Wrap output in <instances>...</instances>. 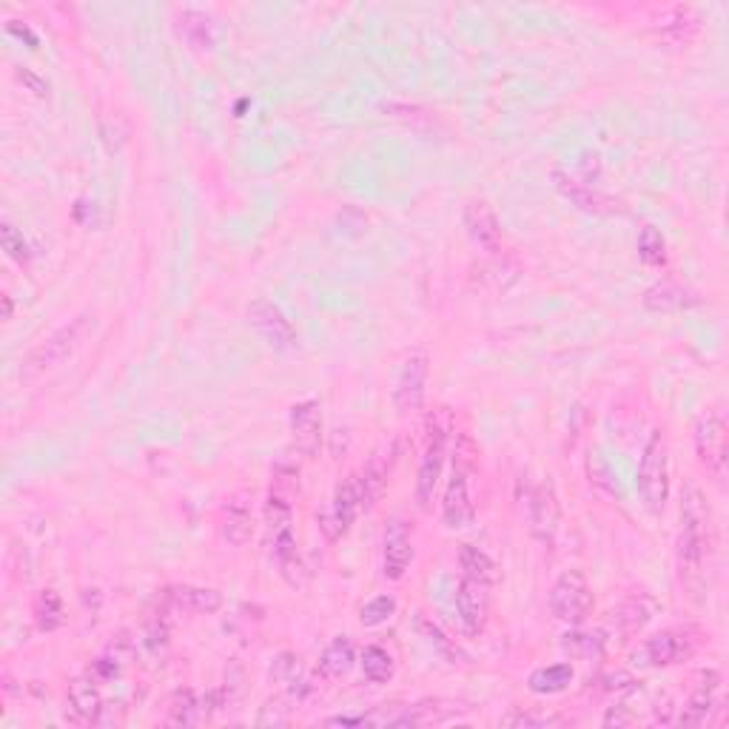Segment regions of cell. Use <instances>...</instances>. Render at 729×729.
Segmentation results:
<instances>
[{
  "label": "cell",
  "mask_w": 729,
  "mask_h": 729,
  "mask_svg": "<svg viewBox=\"0 0 729 729\" xmlns=\"http://www.w3.org/2000/svg\"><path fill=\"white\" fill-rule=\"evenodd\" d=\"M638 257L650 268H664L667 265V243L655 225H644L638 234Z\"/></svg>",
  "instance_id": "obj_32"
},
{
  "label": "cell",
  "mask_w": 729,
  "mask_h": 729,
  "mask_svg": "<svg viewBox=\"0 0 729 729\" xmlns=\"http://www.w3.org/2000/svg\"><path fill=\"white\" fill-rule=\"evenodd\" d=\"M456 561H459V570L465 579L479 581V584H493L499 579V570H496V561L487 556L485 550L473 547V544H462L459 553H456Z\"/></svg>",
  "instance_id": "obj_28"
},
{
  "label": "cell",
  "mask_w": 729,
  "mask_h": 729,
  "mask_svg": "<svg viewBox=\"0 0 729 729\" xmlns=\"http://www.w3.org/2000/svg\"><path fill=\"white\" fill-rule=\"evenodd\" d=\"M177 29L186 38V43L197 52H211L214 49V20L200 9H186L177 18Z\"/></svg>",
  "instance_id": "obj_25"
},
{
  "label": "cell",
  "mask_w": 729,
  "mask_h": 729,
  "mask_svg": "<svg viewBox=\"0 0 729 729\" xmlns=\"http://www.w3.org/2000/svg\"><path fill=\"white\" fill-rule=\"evenodd\" d=\"M413 561V542L408 536V527L402 522H391L385 530V542H382V573L385 579L399 581Z\"/></svg>",
  "instance_id": "obj_16"
},
{
  "label": "cell",
  "mask_w": 729,
  "mask_h": 729,
  "mask_svg": "<svg viewBox=\"0 0 729 729\" xmlns=\"http://www.w3.org/2000/svg\"><path fill=\"white\" fill-rule=\"evenodd\" d=\"M692 653H695V638L687 630H664V633L644 641V647H641L644 661L641 664L675 667V664H684L687 658H692Z\"/></svg>",
  "instance_id": "obj_11"
},
{
  "label": "cell",
  "mask_w": 729,
  "mask_h": 729,
  "mask_svg": "<svg viewBox=\"0 0 729 729\" xmlns=\"http://www.w3.org/2000/svg\"><path fill=\"white\" fill-rule=\"evenodd\" d=\"M359 510H365L362 482H359V473H351V476H345L337 485L331 505L319 513V530L325 533L328 542H337V539H342L351 530V524L356 522Z\"/></svg>",
  "instance_id": "obj_5"
},
{
  "label": "cell",
  "mask_w": 729,
  "mask_h": 729,
  "mask_svg": "<svg viewBox=\"0 0 729 729\" xmlns=\"http://www.w3.org/2000/svg\"><path fill=\"white\" fill-rule=\"evenodd\" d=\"M553 180H556V186H559L576 206L584 208V211H590V214H616V211H621L616 200L604 197V194H599L596 188H590L587 183H579V180L567 177L564 171H556Z\"/></svg>",
  "instance_id": "obj_21"
},
{
  "label": "cell",
  "mask_w": 729,
  "mask_h": 729,
  "mask_svg": "<svg viewBox=\"0 0 729 729\" xmlns=\"http://www.w3.org/2000/svg\"><path fill=\"white\" fill-rule=\"evenodd\" d=\"M527 522H530V533L539 542L550 544L556 539V530H559L561 522V507L556 487H553L550 479H544V482H539L530 490V496H527Z\"/></svg>",
  "instance_id": "obj_9"
},
{
  "label": "cell",
  "mask_w": 729,
  "mask_h": 729,
  "mask_svg": "<svg viewBox=\"0 0 729 729\" xmlns=\"http://www.w3.org/2000/svg\"><path fill=\"white\" fill-rule=\"evenodd\" d=\"M593 590L581 570H564L550 590V610L564 624H584L593 613Z\"/></svg>",
  "instance_id": "obj_4"
},
{
  "label": "cell",
  "mask_w": 729,
  "mask_h": 729,
  "mask_svg": "<svg viewBox=\"0 0 729 729\" xmlns=\"http://www.w3.org/2000/svg\"><path fill=\"white\" fill-rule=\"evenodd\" d=\"M89 325H92V319L77 317L72 319L69 325L57 328L52 337L43 339L38 348L29 351V356L23 359V365H20V379H23V382H32V379H38V376L60 368L66 359H72L77 348H80V342H83L86 334H89Z\"/></svg>",
  "instance_id": "obj_2"
},
{
  "label": "cell",
  "mask_w": 729,
  "mask_h": 729,
  "mask_svg": "<svg viewBox=\"0 0 729 729\" xmlns=\"http://www.w3.org/2000/svg\"><path fill=\"white\" fill-rule=\"evenodd\" d=\"M655 613H658V601L653 596H633V599L624 601L613 616H616V624L621 627V633L624 636H633V633L644 630L653 621Z\"/></svg>",
  "instance_id": "obj_27"
},
{
  "label": "cell",
  "mask_w": 729,
  "mask_h": 729,
  "mask_svg": "<svg viewBox=\"0 0 729 729\" xmlns=\"http://www.w3.org/2000/svg\"><path fill=\"white\" fill-rule=\"evenodd\" d=\"M0 245H3V251L12 257L15 262H29L32 260V251H29V243L23 240V234H20L15 225L3 223L0 225Z\"/></svg>",
  "instance_id": "obj_38"
},
{
  "label": "cell",
  "mask_w": 729,
  "mask_h": 729,
  "mask_svg": "<svg viewBox=\"0 0 729 729\" xmlns=\"http://www.w3.org/2000/svg\"><path fill=\"white\" fill-rule=\"evenodd\" d=\"M393 616H396V599L393 596H376L359 610V621L365 627H379V624L391 621Z\"/></svg>",
  "instance_id": "obj_36"
},
{
  "label": "cell",
  "mask_w": 729,
  "mask_h": 729,
  "mask_svg": "<svg viewBox=\"0 0 729 729\" xmlns=\"http://www.w3.org/2000/svg\"><path fill=\"white\" fill-rule=\"evenodd\" d=\"M328 727H371L376 724L374 718H365V715H359V718H351V715H337V718H328L325 721Z\"/></svg>",
  "instance_id": "obj_42"
},
{
  "label": "cell",
  "mask_w": 729,
  "mask_h": 729,
  "mask_svg": "<svg viewBox=\"0 0 729 729\" xmlns=\"http://www.w3.org/2000/svg\"><path fill=\"white\" fill-rule=\"evenodd\" d=\"M445 445H448V433L445 428L433 425L428 433V445L419 462V473H416V502L422 510H430L433 493L442 479V468H445Z\"/></svg>",
  "instance_id": "obj_10"
},
{
  "label": "cell",
  "mask_w": 729,
  "mask_h": 729,
  "mask_svg": "<svg viewBox=\"0 0 729 729\" xmlns=\"http://www.w3.org/2000/svg\"><path fill=\"white\" fill-rule=\"evenodd\" d=\"M695 450L701 465L710 470L715 479H724L727 473V425L718 413H707L695 425Z\"/></svg>",
  "instance_id": "obj_8"
},
{
  "label": "cell",
  "mask_w": 729,
  "mask_h": 729,
  "mask_svg": "<svg viewBox=\"0 0 729 729\" xmlns=\"http://www.w3.org/2000/svg\"><path fill=\"white\" fill-rule=\"evenodd\" d=\"M271 542H274V559H277L282 579L291 587H302L305 584V564H302L300 550H297L294 530H285L280 536H274Z\"/></svg>",
  "instance_id": "obj_23"
},
{
  "label": "cell",
  "mask_w": 729,
  "mask_h": 729,
  "mask_svg": "<svg viewBox=\"0 0 729 729\" xmlns=\"http://www.w3.org/2000/svg\"><path fill=\"white\" fill-rule=\"evenodd\" d=\"M573 678H576V673H573L570 664H550V667L533 670L527 678V687L536 695H559L573 684Z\"/></svg>",
  "instance_id": "obj_29"
},
{
  "label": "cell",
  "mask_w": 729,
  "mask_h": 729,
  "mask_svg": "<svg viewBox=\"0 0 729 729\" xmlns=\"http://www.w3.org/2000/svg\"><path fill=\"white\" fill-rule=\"evenodd\" d=\"M428 374H430V356L428 351H411L405 354L399 374L393 382V405L402 416L416 413L425 402V391H428Z\"/></svg>",
  "instance_id": "obj_6"
},
{
  "label": "cell",
  "mask_w": 729,
  "mask_h": 729,
  "mask_svg": "<svg viewBox=\"0 0 729 729\" xmlns=\"http://www.w3.org/2000/svg\"><path fill=\"white\" fill-rule=\"evenodd\" d=\"M359 667H362V675L371 681V684H388L393 678V670H396V664H393V655L385 650V647H365L362 650V658H359Z\"/></svg>",
  "instance_id": "obj_30"
},
{
  "label": "cell",
  "mask_w": 729,
  "mask_h": 729,
  "mask_svg": "<svg viewBox=\"0 0 729 729\" xmlns=\"http://www.w3.org/2000/svg\"><path fill=\"white\" fill-rule=\"evenodd\" d=\"M35 618L40 630H55L63 624V601L55 590H43L35 599Z\"/></svg>",
  "instance_id": "obj_34"
},
{
  "label": "cell",
  "mask_w": 729,
  "mask_h": 729,
  "mask_svg": "<svg viewBox=\"0 0 729 729\" xmlns=\"http://www.w3.org/2000/svg\"><path fill=\"white\" fill-rule=\"evenodd\" d=\"M294 522V507L288 502V496L282 490H271L268 493V502H265V527H268V536H280L285 530H291Z\"/></svg>",
  "instance_id": "obj_31"
},
{
  "label": "cell",
  "mask_w": 729,
  "mask_h": 729,
  "mask_svg": "<svg viewBox=\"0 0 729 729\" xmlns=\"http://www.w3.org/2000/svg\"><path fill=\"white\" fill-rule=\"evenodd\" d=\"M356 650L354 641L348 636H337L319 655V673L325 678H345L354 670Z\"/></svg>",
  "instance_id": "obj_26"
},
{
  "label": "cell",
  "mask_w": 729,
  "mask_h": 729,
  "mask_svg": "<svg viewBox=\"0 0 729 729\" xmlns=\"http://www.w3.org/2000/svg\"><path fill=\"white\" fill-rule=\"evenodd\" d=\"M393 462H396V445H382L376 450L374 456L368 459L365 470L359 473V482H362V502L365 510L374 505L376 499L382 496V490L388 485V476H391Z\"/></svg>",
  "instance_id": "obj_19"
},
{
  "label": "cell",
  "mask_w": 729,
  "mask_h": 729,
  "mask_svg": "<svg viewBox=\"0 0 729 729\" xmlns=\"http://www.w3.org/2000/svg\"><path fill=\"white\" fill-rule=\"evenodd\" d=\"M248 325L262 337V342L274 351H291L297 348V331L291 319L285 317L280 305L268 300H257L248 308Z\"/></svg>",
  "instance_id": "obj_7"
},
{
  "label": "cell",
  "mask_w": 729,
  "mask_h": 729,
  "mask_svg": "<svg viewBox=\"0 0 729 729\" xmlns=\"http://www.w3.org/2000/svg\"><path fill=\"white\" fill-rule=\"evenodd\" d=\"M718 673L704 675V684L698 687V692L687 701V707L678 715V724L681 727H704L712 721V712L718 710Z\"/></svg>",
  "instance_id": "obj_20"
},
{
  "label": "cell",
  "mask_w": 729,
  "mask_h": 729,
  "mask_svg": "<svg viewBox=\"0 0 729 729\" xmlns=\"http://www.w3.org/2000/svg\"><path fill=\"white\" fill-rule=\"evenodd\" d=\"M288 710L291 707H285L282 698H271V701H265V707L257 715V724L260 727H285L291 721V712Z\"/></svg>",
  "instance_id": "obj_39"
},
{
  "label": "cell",
  "mask_w": 729,
  "mask_h": 729,
  "mask_svg": "<svg viewBox=\"0 0 729 729\" xmlns=\"http://www.w3.org/2000/svg\"><path fill=\"white\" fill-rule=\"evenodd\" d=\"M473 519H476V510L470 502L468 470L462 468V462H456L448 487H445V499H442V522L448 530H465L473 524Z\"/></svg>",
  "instance_id": "obj_12"
},
{
  "label": "cell",
  "mask_w": 729,
  "mask_h": 729,
  "mask_svg": "<svg viewBox=\"0 0 729 729\" xmlns=\"http://www.w3.org/2000/svg\"><path fill=\"white\" fill-rule=\"evenodd\" d=\"M254 530V519H251V493H237L231 496L223 507V519H220V536L231 547H243L251 539Z\"/></svg>",
  "instance_id": "obj_17"
},
{
  "label": "cell",
  "mask_w": 729,
  "mask_h": 729,
  "mask_svg": "<svg viewBox=\"0 0 729 729\" xmlns=\"http://www.w3.org/2000/svg\"><path fill=\"white\" fill-rule=\"evenodd\" d=\"M561 650L570 653L573 658H581V661H593L604 653V641L599 636H590V633H567L561 638Z\"/></svg>",
  "instance_id": "obj_33"
},
{
  "label": "cell",
  "mask_w": 729,
  "mask_h": 729,
  "mask_svg": "<svg viewBox=\"0 0 729 729\" xmlns=\"http://www.w3.org/2000/svg\"><path fill=\"white\" fill-rule=\"evenodd\" d=\"M100 137H103V146L112 151H120L123 149V143H126V129H123V123L120 120H103L100 123Z\"/></svg>",
  "instance_id": "obj_41"
},
{
  "label": "cell",
  "mask_w": 729,
  "mask_h": 729,
  "mask_svg": "<svg viewBox=\"0 0 729 729\" xmlns=\"http://www.w3.org/2000/svg\"><path fill=\"white\" fill-rule=\"evenodd\" d=\"M604 724L607 727H627V724H633V715H627V712H621V707H613V710L607 712V718H604Z\"/></svg>",
  "instance_id": "obj_44"
},
{
  "label": "cell",
  "mask_w": 729,
  "mask_h": 729,
  "mask_svg": "<svg viewBox=\"0 0 729 729\" xmlns=\"http://www.w3.org/2000/svg\"><path fill=\"white\" fill-rule=\"evenodd\" d=\"M69 704H72V712H75V718L80 724L100 721L103 698H100V690H97L94 678H75L69 684Z\"/></svg>",
  "instance_id": "obj_24"
},
{
  "label": "cell",
  "mask_w": 729,
  "mask_h": 729,
  "mask_svg": "<svg viewBox=\"0 0 729 729\" xmlns=\"http://www.w3.org/2000/svg\"><path fill=\"white\" fill-rule=\"evenodd\" d=\"M416 633L425 638L430 647H436V650L445 655V658H450V661H453V658H459V650L453 647V641H450V638L445 636V633H442V630H439V627H436L430 618L416 616ZM453 664H456V661H453Z\"/></svg>",
  "instance_id": "obj_35"
},
{
  "label": "cell",
  "mask_w": 729,
  "mask_h": 729,
  "mask_svg": "<svg viewBox=\"0 0 729 729\" xmlns=\"http://www.w3.org/2000/svg\"><path fill=\"white\" fill-rule=\"evenodd\" d=\"M288 422H291V433H294V445L302 456H308V459L317 456L319 445H322V405L317 399L297 402L288 413Z\"/></svg>",
  "instance_id": "obj_14"
},
{
  "label": "cell",
  "mask_w": 729,
  "mask_h": 729,
  "mask_svg": "<svg viewBox=\"0 0 729 729\" xmlns=\"http://www.w3.org/2000/svg\"><path fill=\"white\" fill-rule=\"evenodd\" d=\"M715 544V527H712V510L704 490L698 485H687L681 493V527H678V570L681 579H692L704 570V564L712 556Z\"/></svg>",
  "instance_id": "obj_1"
},
{
  "label": "cell",
  "mask_w": 729,
  "mask_h": 729,
  "mask_svg": "<svg viewBox=\"0 0 729 729\" xmlns=\"http://www.w3.org/2000/svg\"><path fill=\"white\" fill-rule=\"evenodd\" d=\"M169 599L183 613H203V616H211V613H217L223 607V596L217 590H211V587H194V584L171 587Z\"/></svg>",
  "instance_id": "obj_22"
},
{
  "label": "cell",
  "mask_w": 729,
  "mask_h": 729,
  "mask_svg": "<svg viewBox=\"0 0 729 729\" xmlns=\"http://www.w3.org/2000/svg\"><path fill=\"white\" fill-rule=\"evenodd\" d=\"M18 77L23 80V83H26V86H29V89H32V92L38 94V97H46V94H49V83H46V80H40L35 72H29V69H20Z\"/></svg>",
  "instance_id": "obj_43"
},
{
  "label": "cell",
  "mask_w": 729,
  "mask_h": 729,
  "mask_svg": "<svg viewBox=\"0 0 729 729\" xmlns=\"http://www.w3.org/2000/svg\"><path fill=\"white\" fill-rule=\"evenodd\" d=\"M3 319H12V297L3 294Z\"/></svg>",
  "instance_id": "obj_45"
},
{
  "label": "cell",
  "mask_w": 729,
  "mask_h": 729,
  "mask_svg": "<svg viewBox=\"0 0 729 729\" xmlns=\"http://www.w3.org/2000/svg\"><path fill=\"white\" fill-rule=\"evenodd\" d=\"M297 675H300V661H297L294 655L282 653L274 658V664H271V678H274V681H282V684H294V681H297Z\"/></svg>",
  "instance_id": "obj_40"
},
{
  "label": "cell",
  "mask_w": 729,
  "mask_h": 729,
  "mask_svg": "<svg viewBox=\"0 0 729 729\" xmlns=\"http://www.w3.org/2000/svg\"><path fill=\"white\" fill-rule=\"evenodd\" d=\"M638 496L650 516H661L670 499V450H667V439L661 430H653L644 456H641Z\"/></svg>",
  "instance_id": "obj_3"
},
{
  "label": "cell",
  "mask_w": 729,
  "mask_h": 729,
  "mask_svg": "<svg viewBox=\"0 0 729 729\" xmlns=\"http://www.w3.org/2000/svg\"><path fill=\"white\" fill-rule=\"evenodd\" d=\"M499 724L510 729H542V727H556V724H561V718H556V715H533V712L513 710L507 712V715H502Z\"/></svg>",
  "instance_id": "obj_37"
},
{
  "label": "cell",
  "mask_w": 729,
  "mask_h": 729,
  "mask_svg": "<svg viewBox=\"0 0 729 729\" xmlns=\"http://www.w3.org/2000/svg\"><path fill=\"white\" fill-rule=\"evenodd\" d=\"M695 302H698L695 291H690L684 282L673 280V277L655 282V285H650V288L644 291V308H647V311H655V314L681 311V308L695 305Z\"/></svg>",
  "instance_id": "obj_18"
},
{
  "label": "cell",
  "mask_w": 729,
  "mask_h": 729,
  "mask_svg": "<svg viewBox=\"0 0 729 729\" xmlns=\"http://www.w3.org/2000/svg\"><path fill=\"white\" fill-rule=\"evenodd\" d=\"M456 613L468 636H482L487 627V613H490V596L487 584L473 579H462L456 584Z\"/></svg>",
  "instance_id": "obj_13"
},
{
  "label": "cell",
  "mask_w": 729,
  "mask_h": 729,
  "mask_svg": "<svg viewBox=\"0 0 729 729\" xmlns=\"http://www.w3.org/2000/svg\"><path fill=\"white\" fill-rule=\"evenodd\" d=\"M465 228H468L470 240L485 248L487 254H499L502 251V225L496 211L487 206L485 200H473L465 206Z\"/></svg>",
  "instance_id": "obj_15"
}]
</instances>
